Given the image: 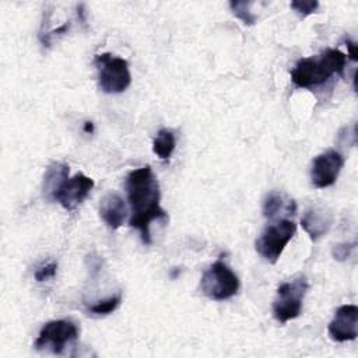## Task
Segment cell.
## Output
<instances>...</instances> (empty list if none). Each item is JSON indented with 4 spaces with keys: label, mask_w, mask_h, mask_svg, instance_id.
I'll use <instances>...</instances> for the list:
<instances>
[{
    "label": "cell",
    "mask_w": 358,
    "mask_h": 358,
    "mask_svg": "<svg viewBox=\"0 0 358 358\" xmlns=\"http://www.w3.org/2000/svg\"><path fill=\"white\" fill-rule=\"evenodd\" d=\"M99 215L112 229H117L126 218L124 200L117 193H108L99 203Z\"/></svg>",
    "instance_id": "cell-12"
},
{
    "label": "cell",
    "mask_w": 358,
    "mask_h": 358,
    "mask_svg": "<svg viewBox=\"0 0 358 358\" xmlns=\"http://www.w3.org/2000/svg\"><path fill=\"white\" fill-rule=\"evenodd\" d=\"M296 213V203L284 193L271 192L263 201V214L266 218H287L285 215H294Z\"/></svg>",
    "instance_id": "cell-13"
},
{
    "label": "cell",
    "mask_w": 358,
    "mask_h": 358,
    "mask_svg": "<svg viewBox=\"0 0 358 358\" xmlns=\"http://www.w3.org/2000/svg\"><path fill=\"white\" fill-rule=\"evenodd\" d=\"M308 287L309 284L305 275L282 282L278 287L277 296L273 302V315L280 323H287L301 315L302 301Z\"/></svg>",
    "instance_id": "cell-6"
},
{
    "label": "cell",
    "mask_w": 358,
    "mask_h": 358,
    "mask_svg": "<svg viewBox=\"0 0 358 358\" xmlns=\"http://www.w3.org/2000/svg\"><path fill=\"white\" fill-rule=\"evenodd\" d=\"M319 7V3L316 0H294L291 1V8L295 10L302 17H306L312 13H315Z\"/></svg>",
    "instance_id": "cell-18"
},
{
    "label": "cell",
    "mask_w": 358,
    "mask_h": 358,
    "mask_svg": "<svg viewBox=\"0 0 358 358\" xmlns=\"http://www.w3.org/2000/svg\"><path fill=\"white\" fill-rule=\"evenodd\" d=\"M94 187V180L84 173H76L67 178L52 196L63 208L71 211L80 206Z\"/></svg>",
    "instance_id": "cell-9"
},
{
    "label": "cell",
    "mask_w": 358,
    "mask_h": 358,
    "mask_svg": "<svg viewBox=\"0 0 358 358\" xmlns=\"http://www.w3.org/2000/svg\"><path fill=\"white\" fill-rule=\"evenodd\" d=\"M175 145H176V140H175L173 131L168 129H161L154 138L152 151L154 154H157L159 159L168 161L175 150Z\"/></svg>",
    "instance_id": "cell-15"
},
{
    "label": "cell",
    "mask_w": 358,
    "mask_h": 358,
    "mask_svg": "<svg viewBox=\"0 0 358 358\" xmlns=\"http://www.w3.org/2000/svg\"><path fill=\"white\" fill-rule=\"evenodd\" d=\"M126 194L130 206L129 225L138 229L144 243H151L150 225L155 220L168 221V214L159 206V185L150 166L131 171L126 178Z\"/></svg>",
    "instance_id": "cell-1"
},
{
    "label": "cell",
    "mask_w": 358,
    "mask_h": 358,
    "mask_svg": "<svg viewBox=\"0 0 358 358\" xmlns=\"http://www.w3.org/2000/svg\"><path fill=\"white\" fill-rule=\"evenodd\" d=\"M354 249H355V242H352V243H337V245H334V248L331 250V255L336 260L344 262L352 255Z\"/></svg>",
    "instance_id": "cell-19"
},
{
    "label": "cell",
    "mask_w": 358,
    "mask_h": 358,
    "mask_svg": "<svg viewBox=\"0 0 358 358\" xmlns=\"http://www.w3.org/2000/svg\"><path fill=\"white\" fill-rule=\"evenodd\" d=\"M84 129H85V131H92V123L91 122H85Z\"/></svg>",
    "instance_id": "cell-22"
},
{
    "label": "cell",
    "mask_w": 358,
    "mask_h": 358,
    "mask_svg": "<svg viewBox=\"0 0 358 358\" xmlns=\"http://www.w3.org/2000/svg\"><path fill=\"white\" fill-rule=\"evenodd\" d=\"M200 288L207 298L213 301H225L238 292L239 278L225 262L218 259L204 271Z\"/></svg>",
    "instance_id": "cell-4"
},
{
    "label": "cell",
    "mask_w": 358,
    "mask_h": 358,
    "mask_svg": "<svg viewBox=\"0 0 358 358\" xmlns=\"http://www.w3.org/2000/svg\"><path fill=\"white\" fill-rule=\"evenodd\" d=\"M333 215L329 210L320 206H313L306 210L301 220V225L312 241H317L326 235L331 227Z\"/></svg>",
    "instance_id": "cell-11"
},
{
    "label": "cell",
    "mask_w": 358,
    "mask_h": 358,
    "mask_svg": "<svg viewBox=\"0 0 358 358\" xmlns=\"http://www.w3.org/2000/svg\"><path fill=\"white\" fill-rule=\"evenodd\" d=\"M345 45H347V49H348V57L352 60V62H357V56H358V46L350 41V39H345Z\"/></svg>",
    "instance_id": "cell-21"
},
{
    "label": "cell",
    "mask_w": 358,
    "mask_h": 358,
    "mask_svg": "<svg viewBox=\"0 0 358 358\" xmlns=\"http://www.w3.org/2000/svg\"><path fill=\"white\" fill-rule=\"evenodd\" d=\"M344 166V157L336 151L329 150L326 152L319 154L310 168V182L317 189H324L331 186L336 179L338 178V173L341 168Z\"/></svg>",
    "instance_id": "cell-8"
},
{
    "label": "cell",
    "mask_w": 358,
    "mask_h": 358,
    "mask_svg": "<svg viewBox=\"0 0 358 358\" xmlns=\"http://www.w3.org/2000/svg\"><path fill=\"white\" fill-rule=\"evenodd\" d=\"M250 1H231L229 7L232 10V14L239 18L245 25H253L256 22V15L252 14L249 10Z\"/></svg>",
    "instance_id": "cell-17"
},
{
    "label": "cell",
    "mask_w": 358,
    "mask_h": 358,
    "mask_svg": "<svg viewBox=\"0 0 358 358\" xmlns=\"http://www.w3.org/2000/svg\"><path fill=\"white\" fill-rule=\"evenodd\" d=\"M358 308L357 305H343L340 306L333 320L329 323V336L331 340L344 343L355 340L358 336Z\"/></svg>",
    "instance_id": "cell-10"
},
{
    "label": "cell",
    "mask_w": 358,
    "mask_h": 358,
    "mask_svg": "<svg viewBox=\"0 0 358 358\" xmlns=\"http://www.w3.org/2000/svg\"><path fill=\"white\" fill-rule=\"evenodd\" d=\"M296 232V224L289 218H280L268 224L255 242L256 252L268 263L274 264L288 242Z\"/></svg>",
    "instance_id": "cell-3"
},
{
    "label": "cell",
    "mask_w": 358,
    "mask_h": 358,
    "mask_svg": "<svg viewBox=\"0 0 358 358\" xmlns=\"http://www.w3.org/2000/svg\"><path fill=\"white\" fill-rule=\"evenodd\" d=\"M78 327L74 322L67 319L50 320L45 323L41 329L34 347L38 351H49L52 354H62L64 348L77 341L78 338Z\"/></svg>",
    "instance_id": "cell-7"
},
{
    "label": "cell",
    "mask_w": 358,
    "mask_h": 358,
    "mask_svg": "<svg viewBox=\"0 0 358 358\" xmlns=\"http://www.w3.org/2000/svg\"><path fill=\"white\" fill-rule=\"evenodd\" d=\"M69 178V165L63 162H53L48 166L43 176V192L52 199L57 187Z\"/></svg>",
    "instance_id": "cell-14"
},
{
    "label": "cell",
    "mask_w": 358,
    "mask_h": 358,
    "mask_svg": "<svg viewBox=\"0 0 358 358\" xmlns=\"http://www.w3.org/2000/svg\"><path fill=\"white\" fill-rule=\"evenodd\" d=\"M56 271H57V264L55 262L46 263L35 271V280L36 281H46L49 278H53L56 275Z\"/></svg>",
    "instance_id": "cell-20"
},
{
    "label": "cell",
    "mask_w": 358,
    "mask_h": 358,
    "mask_svg": "<svg viewBox=\"0 0 358 358\" xmlns=\"http://www.w3.org/2000/svg\"><path fill=\"white\" fill-rule=\"evenodd\" d=\"M347 55L338 49H326L320 55L299 59L291 70V81L298 88H315L337 74H343Z\"/></svg>",
    "instance_id": "cell-2"
},
{
    "label": "cell",
    "mask_w": 358,
    "mask_h": 358,
    "mask_svg": "<svg viewBox=\"0 0 358 358\" xmlns=\"http://www.w3.org/2000/svg\"><path fill=\"white\" fill-rule=\"evenodd\" d=\"M120 302H122V295L116 294L106 299H102V301H98V302L90 305L88 310L92 313H96V315H108V313H112L113 310H116L117 306L120 305Z\"/></svg>",
    "instance_id": "cell-16"
},
{
    "label": "cell",
    "mask_w": 358,
    "mask_h": 358,
    "mask_svg": "<svg viewBox=\"0 0 358 358\" xmlns=\"http://www.w3.org/2000/svg\"><path fill=\"white\" fill-rule=\"evenodd\" d=\"M94 64L98 70L99 88L106 94L123 92L131 83L129 63L110 53L96 55Z\"/></svg>",
    "instance_id": "cell-5"
}]
</instances>
